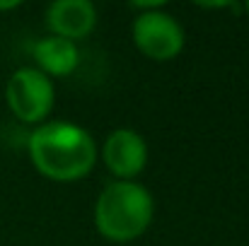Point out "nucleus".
Wrapping results in <instances>:
<instances>
[{"label":"nucleus","mask_w":249,"mask_h":246,"mask_svg":"<svg viewBox=\"0 0 249 246\" xmlns=\"http://www.w3.org/2000/svg\"><path fill=\"white\" fill-rule=\"evenodd\" d=\"M5 101L15 118L29 126H41L56 101L53 80L36 68H17L5 84Z\"/></svg>","instance_id":"7ed1b4c3"},{"label":"nucleus","mask_w":249,"mask_h":246,"mask_svg":"<svg viewBox=\"0 0 249 246\" xmlns=\"http://www.w3.org/2000/svg\"><path fill=\"white\" fill-rule=\"evenodd\" d=\"M97 157H102L116 181H136V176H141L148 164V145L133 128H116L107 135Z\"/></svg>","instance_id":"39448f33"},{"label":"nucleus","mask_w":249,"mask_h":246,"mask_svg":"<svg viewBox=\"0 0 249 246\" xmlns=\"http://www.w3.org/2000/svg\"><path fill=\"white\" fill-rule=\"evenodd\" d=\"M29 160L44 179L71 183L92 171L97 162V145L78 123L46 121L29 135Z\"/></svg>","instance_id":"f257e3e1"},{"label":"nucleus","mask_w":249,"mask_h":246,"mask_svg":"<svg viewBox=\"0 0 249 246\" xmlns=\"http://www.w3.org/2000/svg\"><path fill=\"white\" fill-rule=\"evenodd\" d=\"M155 203L150 191L138 181H111L94 203L97 232L116 244L133 242L153 225Z\"/></svg>","instance_id":"f03ea898"},{"label":"nucleus","mask_w":249,"mask_h":246,"mask_svg":"<svg viewBox=\"0 0 249 246\" xmlns=\"http://www.w3.org/2000/svg\"><path fill=\"white\" fill-rule=\"evenodd\" d=\"M131 34H133L136 49L145 58L158 61V63L177 58L184 49V41H186L179 19L172 17L165 7L136 15Z\"/></svg>","instance_id":"20e7f679"},{"label":"nucleus","mask_w":249,"mask_h":246,"mask_svg":"<svg viewBox=\"0 0 249 246\" xmlns=\"http://www.w3.org/2000/svg\"><path fill=\"white\" fill-rule=\"evenodd\" d=\"M15 7H19V2H17V0H10V2H0V12H2V10H15Z\"/></svg>","instance_id":"6e6552de"},{"label":"nucleus","mask_w":249,"mask_h":246,"mask_svg":"<svg viewBox=\"0 0 249 246\" xmlns=\"http://www.w3.org/2000/svg\"><path fill=\"white\" fill-rule=\"evenodd\" d=\"M46 27L53 36L80 41L97 27V7L89 0H56L46 7Z\"/></svg>","instance_id":"423d86ee"},{"label":"nucleus","mask_w":249,"mask_h":246,"mask_svg":"<svg viewBox=\"0 0 249 246\" xmlns=\"http://www.w3.org/2000/svg\"><path fill=\"white\" fill-rule=\"evenodd\" d=\"M32 56H34L36 70L44 73L46 78H68L80 66L78 44L61 39V36H53V34L39 39L32 46Z\"/></svg>","instance_id":"0eeeda50"},{"label":"nucleus","mask_w":249,"mask_h":246,"mask_svg":"<svg viewBox=\"0 0 249 246\" xmlns=\"http://www.w3.org/2000/svg\"><path fill=\"white\" fill-rule=\"evenodd\" d=\"M245 10H247V12H249V2H247V5H245Z\"/></svg>","instance_id":"1a4fd4ad"}]
</instances>
